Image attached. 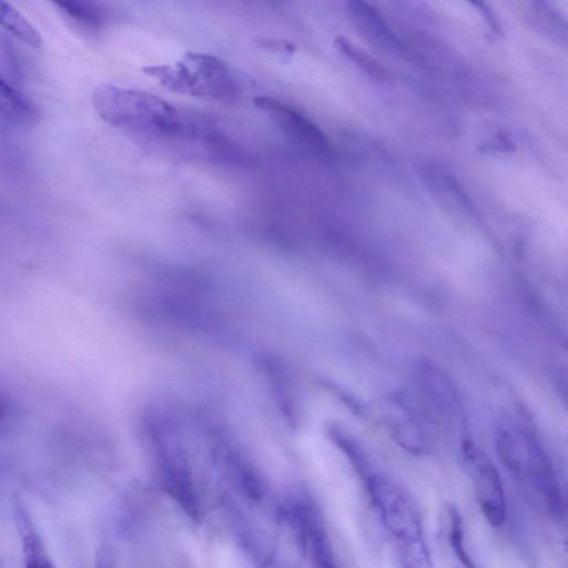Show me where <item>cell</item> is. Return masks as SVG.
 <instances>
[{"instance_id": "cell-5", "label": "cell", "mask_w": 568, "mask_h": 568, "mask_svg": "<svg viewBox=\"0 0 568 568\" xmlns=\"http://www.w3.org/2000/svg\"><path fill=\"white\" fill-rule=\"evenodd\" d=\"M281 513L311 568H341L322 514L312 498L294 495L284 503Z\"/></svg>"}, {"instance_id": "cell-18", "label": "cell", "mask_w": 568, "mask_h": 568, "mask_svg": "<svg viewBox=\"0 0 568 568\" xmlns=\"http://www.w3.org/2000/svg\"><path fill=\"white\" fill-rule=\"evenodd\" d=\"M99 568H105V567L101 565Z\"/></svg>"}, {"instance_id": "cell-8", "label": "cell", "mask_w": 568, "mask_h": 568, "mask_svg": "<svg viewBox=\"0 0 568 568\" xmlns=\"http://www.w3.org/2000/svg\"><path fill=\"white\" fill-rule=\"evenodd\" d=\"M13 517L24 568H54L32 517L20 498L13 500Z\"/></svg>"}, {"instance_id": "cell-3", "label": "cell", "mask_w": 568, "mask_h": 568, "mask_svg": "<svg viewBox=\"0 0 568 568\" xmlns=\"http://www.w3.org/2000/svg\"><path fill=\"white\" fill-rule=\"evenodd\" d=\"M143 72L171 91L196 98L233 101L240 94L229 67L206 53L187 52L173 64L145 67Z\"/></svg>"}, {"instance_id": "cell-4", "label": "cell", "mask_w": 568, "mask_h": 568, "mask_svg": "<svg viewBox=\"0 0 568 568\" xmlns=\"http://www.w3.org/2000/svg\"><path fill=\"white\" fill-rule=\"evenodd\" d=\"M363 479L381 523L397 542L424 537L422 515L404 487L390 477L371 470Z\"/></svg>"}, {"instance_id": "cell-14", "label": "cell", "mask_w": 568, "mask_h": 568, "mask_svg": "<svg viewBox=\"0 0 568 568\" xmlns=\"http://www.w3.org/2000/svg\"><path fill=\"white\" fill-rule=\"evenodd\" d=\"M241 542L253 560L255 568H286L278 556L252 535L250 530L241 532Z\"/></svg>"}, {"instance_id": "cell-16", "label": "cell", "mask_w": 568, "mask_h": 568, "mask_svg": "<svg viewBox=\"0 0 568 568\" xmlns=\"http://www.w3.org/2000/svg\"><path fill=\"white\" fill-rule=\"evenodd\" d=\"M336 47L352 60L357 63H362L366 70L372 69L373 71L378 69V65L374 63L369 58L364 57L355 48H353L345 39H336Z\"/></svg>"}, {"instance_id": "cell-12", "label": "cell", "mask_w": 568, "mask_h": 568, "mask_svg": "<svg viewBox=\"0 0 568 568\" xmlns=\"http://www.w3.org/2000/svg\"><path fill=\"white\" fill-rule=\"evenodd\" d=\"M0 27L23 43L40 48L43 43L38 29L11 4L0 1Z\"/></svg>"}, {"instance_id": "cell-1", "label": "cell", "mask_w": 568, "mask_h": 568, "mask_svg": "<svg viewBox=\"0 0 568 568\" xmlns=\"http://www.w3.org/2000/svg\"><path fill=\"white\" fill-rule=\"evenodd\" d=\"M92 104L112 126L210 161L221 162L231 145L209 118L145 91L102 84L93 91Z\"/></svg>"}, {"instance_id": "cell-2", "label": "cell", "mask_w": 568, "mask_h": 568, "mask_svg": "<svg viewBox=\"0 0 568 568\" xmlns=\"http://www.w3.org/2000/svg\"><path fill=\"white\" fill-rule=\"evenodd\" d=\"M499 458L521 487L528 501L541 514L561 520L565 517V498L552 464L529 433L509 426L499 427L496 434Z\"/></svg>"}, {"instance_id": "cell-10", "label": "cell", "mask_w": 568, "mask_h": 568, "mask_svg": "<svg viewBox=\"0 0 568 568\" xmlns=\"http://www.w3.org/2000/svg\"><path fill=\"white\" fill-rule=\"evenodd\" d=\"M442 526L446 542L462 568H477L466 544L463 517L452 504H446L442 511Z\"/></svg>"}, {"instance_id": "cell-17", "label": "cell", "mask_w": 568, "mask_h": 568, "mask_svg": "<svg viewBox=\"0 0 568 568\" xmlns=\"http://www.w3.org/2000/svg\"><path fill=\"white\" fill-rule=\"evenodd\" d=\"M0 94L4 95L14 101L28 100L21 92L13 88L6 79L0 74Z\"/></svg>"}, {"instance_id": "cell-7", "label": "cell", "mask_w": 568, "mask_h": 568, "mask_svg": "<svg viewBox=\"0 0 568 568\" xmlns=\"http://www.w3.org/2000/svg\"><path fill=\"white\" fill-rule=\"evenodd\" d=\"M254 104L295 141L321 154L329 152L331 148L323 132L295 106L267 95L256 97Z\"/></svg>"}, {"instance_id": "cell-13", "label": "cell", "mask_w": 568, "mask_h": 568, "mask_svg": "<svg viewBox=\"0 0 568 568\" xmlns=\"http://www.w3.org/2000/svg\"><path fill=\"white\" fill-rule=\"evenodd\" d=\"M399 568H434L424 537L398 542Z\"/></svg>"}, {"instance_id": "cell-6", "label": "cell", "mask_w": 568, "mask_h": 568, "mask_svg": "<svg viewBox=\"0 0 568 568\" xmlns=\"http://www.w3.org/2000/svg\"><path fill=\"white\" fill-rule=\"evenodd\" d=\"M465 463L470 470L475 497L487 524L499 528L506 519V498L503 483L494 464L476 447H464Z\"/></svg>"}, {"instance_id": "cell-15", "label": "cell", "mask_w": 568, "mask_h": 568, "mask_svg": "<svg viewBox=\"0 0 568 568\" xmlns=\"http://www.w3.org/2000/svg\"><path fill=\"white\" fill-rule=\"evenodd\" d=\"M34 113L29 100L14 101L0 94V120L9 122L28 121Z\"/></svg>"}, {"instance_id": "cell-9", "label": "cell", "mask_w": 568, "mask_h": 568, "mask_svg": "<svg viewBox=\"0 0 568 568\" xmlns=\"http://www.w3.org/2000/svg\"><path fill=\"white\" fill-rule=\"evenodd\" d=\"M347 6L348 13L356 28L374 45L389 52L400 51V43L372 8L358 1L349 2Z\"/></svg>"}, {"instance_id": "cell-11", "label": "cell", "mask_w": 568, "mask_h": 568, "mask_svg": "<svg viewBox=\"0 0 568 568\" xmlns=\"http://www.w3.org/2000/svg\"><path fill=\"white\" fill-rule=\"evenodd\" d=\"M54 4L63 16L84 29H98L106 21L105 9L97 2L68 0L59 1Z\"/></svg>"}]
</instances>
